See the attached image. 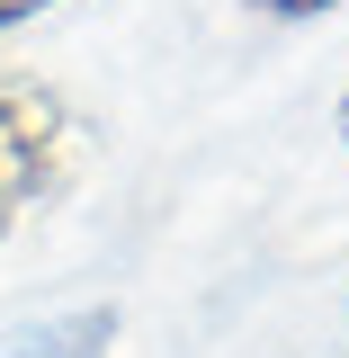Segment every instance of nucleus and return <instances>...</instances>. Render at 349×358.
<instances>
[{
    "instance_id": "2",
    "label": "nucleus",
    "mask_w": 349,
    "mask_h": 358,
    "mask_svg": "<svg viewBox=\"0 0 349 358\" xmlns=\"http://www.w3.org/2000/svg\"><path fill=\"white\" fill-rule=\"evenodd\" d=\"M45 9H54V0H0V36H9V27H27V18H45Z\"/></svg>"
},
{
    "instance_id": "1",
    "label": "nucleus",
    "mask_w": 349,
    "mask_h": 358,
    "mask_svg": "<svg viewBox=\"0 0 349 358\" xmlns=\"http://www.w3.org/2000/svg\"><path fill=\"white\" fill-rule=\"evenodd\" d=\"M81 134H90L81 108L45 81V72L0 63V242H9V233H18V224L72 179Z\"/></svg>"
},
{
    "instance_id": "4",
    "label": "nucleus",
    "mask_w": 349,
    "mask_h": 358,
    "mask_svg": "<svg viewBox=\"0 0 349 358\" xmlns=\"http://www.w3.org/2000/svg\"><path fill=\"white\" fill-rule=\"evenodd\" d=\"M341 134H349V90H341Z\"/></svg>"
},
{
    "instance_id": "3",
    "label": "nucleus",
    "mask_w": 349,
    "mask_h": 358,
    "mask_svg": "<svg viewBox=\"0 0 349 358\" xmlns=\"http://www.w3.org/2000/svg\"><path fill=\"white\" fill-rule=\"evenodd\" d=\"M269 18H313V9H341V0H260Z\"/></svg>"
}]
</instances>
